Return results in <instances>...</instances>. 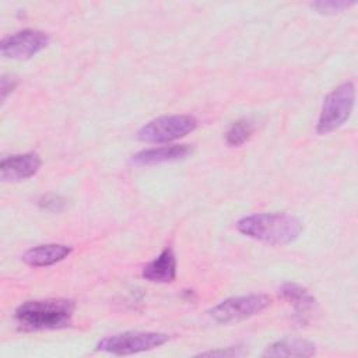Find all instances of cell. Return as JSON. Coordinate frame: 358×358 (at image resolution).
<instances>
[{"instance_id":"6da1fadb","label":"cell","mask_w":358,"mask_h":358,"mask_svg":"<svg viewBox=\"0 0 358 358\" xmlns=\"http://www.w3.org/2000/svg\"><path fill=\"white\" fill-rule=\"evenodd\" d=\"M238 231L252 239L268 245H288L303 231L302 222L287 213H259L241 218Z\"/></svg>"},{"instance_id":"7a4b0ae2","label":"cell","mask_w":358,"mask_h":358,"mask_svg":"<svg viewBox=\"0 0 358 358\" xmlns=\"http://www.w3.org/2000/svg\"><path fill=\"white\" fill-rule=\"evenodd\" d=\"M76 305L70 299L49 298L22 302L14 313L22 330H59L69 327Z\"/></svg>"},{"instance_id":"3957f363","label":"cell","mask_w":358,"mask_h":358,"mask_svg":"<svg viewBox=\"0 0 358 358\" xmlns=\"http://www.w3.org/2000/svg\"><path fill=\"white\" fill-rule=\"evenodd\" d=\"M355 101V87L351 81L343 83L326 95L322 103L316 131L329 134L341 127L350 117Z\"/></svg>"},{"instance_id":"277c9868","label":"cell","mask_w":358,"mask_h":358,"mask_svg":"<svg viewBox=\"0 0 358 358\" xmlns=\"http://www.w3.org/2000/svg\"><path fill=\"white\" fill-rule=\"evenodd\" d=\"M168 340L169 336L159 331H123L99 340L96 350L113 355H131L158 348Z\"/></svg>"},{"instance_id":"5b68a950","label":"cell","mask_w":358,"mask_h":358,"mask_svg":"<svg viewBox=\"0 0 358 358\" xmlns=\"http://www.w3.org/2000/svg\"><path fill=\"white\" fill-rule=\"evenodd\" d=\"M197 126V119L190 115L159 116L145 123L137 131V138L144 143H169L190 134Z\"/></svg>"},{"instance_id":"8992f818","label":"cell","mask_w":358,"mask_h":358,"mask_svg":"<svg viewBox=\"0 0 358 358\" xmlns=\"http://www.w3.org/2000/svg\"><path fill=\"white\" fill-rule=\"evenodd\" d=\"M271 303V298L266 294H249L231 296L208 310L211 319L217 323H234L249 319L267 309Z\"/></svg>"},{"instance_id":"52a82bcc","label":"cell","mask_w":358,"mask_h":358,"mask_svg":"<svg viewBox=\"0 0 358 358\" xmlns=\"http://www.w3.org/2000/svg\"><path fill=\"white\" fill-rule=\"evenodd\" d=\"M49 36L38 29H21L6 36L0 43V52L4 57L13 60H27L45 49Z\"/></svg>"},{"instance_id":"ba28073f","label":"cell","mask_w":358,"mask_h":358,"mask_svg":"<svg viewBox=\"0 0 358 358\" xmlns=\"http://www.w3.org/2000/svg\"><path fill=\"white\" fill-rule=\"evenodd\" d=\"M41 168V157L31 151L4 157L0 164V176L3 182H20L34 176Z\"/></svg>"},{"instance_id":"9c48e42d","label":"cell","mask_w":358,"mask_h":358,"mask_svg":"<svg viewBox=\"0 0 358 358\" xmlns=\"http://www.w3.org/2000/svg\"><path fill=\"white\" fill-rule=\"evenodd\" d=\"M73 248L63 243H45L29 248L24 252L22 260L32 267H48L64 260Z\"/></svg>"},{"instance_id":"30bf717a","label":"cell","mask_w":358,"mask_h":358,"mask_svg":"<svg viewBox=\"0 0 358 358\" xmlns=\"http://www.w3.org/2000/svg\"><path fill=\"white\" fill-rule=\"evenodd\" d=\"M281 296L294 308L295 319L299 323H306L312 309L316 305L315 296L296 282H284L280 288Z\"/></svg>"},{"instance_id":"8fae6325","label":"cell","mask_w":358,"mask_h":358,"mask_svg":"<svg viewBox=\"0 0 358 358\" xmlns=\"http://www.w3.org/2000/svg\"><path fill=\"white\" fill-rule=\"evenodd\" d=\"M190 152H192V148L187 144L162 145V147H154V148L138 151L137 154L131 155L130 162L134 165H154V164L182 159L187 157Z\"/></svg>"},{"instance_id":"7c38bea8","label":"cell","mask_w":358,"mask_h":358,"mask_svg":"<svg viewBox=\"0 0 358 358\" xmlns=\"http://www.w3.org/2000/svg\"><path fill=\"white\" fill-rule=\"evenodd\" d=\"M143 278L151 282H172L176 277V257L171 248H165L141 271Z\"/></svg>"},{"instance_id":"4fadbf2b","label":"cell","mask_w":358,"mask_h":358,"mask_svg":"<svg viewBox=\"0 0 358 358\" xmlns=\"http://www.w3.org/2000/svg\"><path fill=\"white\" fill-rule=\"evenodd\" d=\"M316 354V345L305 338L287 337L266 347L262 357H312Z\"/></svg>"},{"instance_id":"5bb4252c","label":"cell","mask_w":358,"mask_h":358,"mask_svg":"<svg viewBox=\"0 0 358 358\" xmlns=\"http://www.w3.org/2000/svg\"><path fill=\"white\" fill-rule=\"evenodd\" d=\"M253 131V122L250 119H239L231 124L225 134L227 144L231 147H238L242 145L252 134Z\"/></svg>"},{"instance_id":"9a60e30c","label":"cell","mask_w":358,"mask_h":358,"mask_svg":"<svg viewBox=\"0 0 358 358\" xmlns=\"http://www.w3.org/2000/svg\"><path fill=\"white\" fill-rule=\"evenodd\" d=\"M354 4H355L354 1H347V0H319V1L310 3V7L319 14L331 15V14L343 13L344 10L350 8Z\"/></svg>"},{"instance_id":"2e32d148","label":"cell","mask_w":358,"mask_h":358,"mask_svg":"<svg viewBox=\"0 0 358 358\" xmlns=\"http://www.w3.org/2000/svg\"><path fill=\"white\" fill-rule=\"evenodd\" d=\"M66 201L59 194H46L39 199V207L52 213H59L64 208Z\"/></svg>"},{"instance_id":"e0dca14e","label":"cell","mask_w":358,"mask_h":358,"mask_svg":"<svg viewBox=\"0 0 358 358\" xmlns=\"http://www.w3.org/2000/svg\"><path fill=\"white\" fill-rule=\"evenodd\" d=\"M248 352L242 348V347H227V348H221V350H214V351H204L197 354V357H228V358H234V357H243Z\"/></svg>"},{"instance_id":"ac0fdd59","label":"cell","mask_w":358,"mask_h":358,"mask_svg":"<svg viewBox=\"0 0 358 358\" xmlns=\"http://www.w3.org/2000/svg\"><path fill=\"white\" fill-rule=\"evenodd\" d=\"M17 85V80L11 76H1V84H0V94H1V102H4V99L7 98V95L15 88Z\"/></svg>"}]
</instances>
